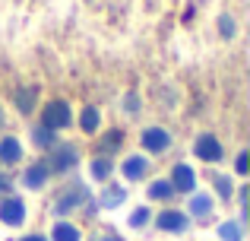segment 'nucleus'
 Returning <instances> with one entry per match:
<instances>
[{
  "mask_svg": "<svg viewBox=\"0 0 250 241\" xmlns=\"http://www.w3.org/2000/svg\"><path fill=\"white\" fill-rule=\"evenodd\" d=\"M70 121H73V114H70V108L63 105V102H51V105H44V111H42L44 130H61V127H67Z\"/></svg>",
  "mask_w": 250,
  "mask_h": 241,
  "instance_id": "nucleus-1",
  "label": "nucleus"
},
{
  "mask_svg": "<svg viewBox=\"0 0 250 241\" xmlns=\"http://www.w3.org/2000/svg\"><path fill=\"white\" fill-rule=\"evenodd\" d=\"M193 149H196V155H200L203 162H219V159H222V143L215 140L212 133H203L200 140H196Z\"/></svg>",
  "mask_w": 250,
  "mask_h": 241,
  "instance_id": "nucleus-2",
  "label": "nucleus"
},
{
  "mask_svg": "<svg viewBox=\"0 0 250 241\" xmlns=\"http://www.w3.org/2000/svg\"><path fill=\"white\" fill-rule=\"evenodd\" d=\"M0 219H3L6 225H22V219H25V206H22V200L6 197L3 203H0Z\"/></svg>",
  "mask_w": 250,
  "mask_h": 241,
  "instance_id": "nucleus-3",
  "label": "nucleus"
},
{
  "mask_svg": "<svg viewBox=\"0 0 250 241\" xmlns=\"http://www.w3.org/2000/svg\"><path fill=\"white\" fill-rule=\"evenodd\" d=\"M143 146H146L149 153H165V149L171 146V136H168V130H162V127H152V130H146V133H143Z\"/></svg>",
  "mask_w": 250,
  "mask_h": 241,
  "instance_id": "nucleus-4",
  "label": "nucleus"
},
{
  "mask_svg": "<svg viewBox=\"0 0 250 241\" xmlns=\"http://www.w3.org/2000/svg\"><path fill=\"white\" fill-rule=\"evenodd\" d=\"M121 172H124V178H127V181H140V178H146V175H149V159H146V155H130V159L124 162Z\"/></svg>",
  "mask_w": 250,
  "mask_h": 241,
  "instance_id": "nucleus-5",
  "label": "nucleus"
},
{
  "mask_svg": "<svg viewBox=\"0 0 250 241\" xmlns=\"http://www.w3.org/2000/svg\"><path fill=\"white\" fill-rule=\"evenodd\" d=\"M168 184H171V191H193V168L190 165H174Z\"/></svg>",
  "mask_w": 250,
  "mask_h": 241,
  "instance_id": "nucleus-6",
  "label": "nucleus"
},
{
  "mask_svg": "<svg viewBox=\"0 0 250 241\" xmlns=\"http://www.w3.org/2000/svg\"><path fill=\"white\" fill-rule=\"evenodd\" d=\"M85 197H89V194H85V187H83V184H76V187H70V191L63 194L61 200H57V206H54V210H57V213H70L73 206H80Z\"/></svg>",
  "mask_w": 250,
  "mask_h": 241,
  "instance_id": "nucleus-7",
  "label": "nucleus"
},
{
  "mask_svg": "<svg viewBox=\"0 0 250 241\" xmlns=\"http://www.w3.org/2000/svg\"><path fill=\"white\" fill-rule=\"evenodd\" d=\"M76 159H80L76 149L73 146H63V149H57V155L51 159V168H54V172H67V168L76 165Z\"/></svg>",
  "mask_w": 250,
  "mask_h": 241,
  "instance_id": "nucleus-8",
  "label": "nucleus"
},
{
  "mask_svg": "<svg viewBox=\"0 0 250 241\" xmlns=\"http://www.w3.org/2000/svg\"><path fill=\"white\" fill-rule=\"evenodd\" d=\"M19 155H22V146H19V140H16V136H3V140H0V162L13 165Z\"/></svg>",
  "mask_w": 250,
  "mask_h": 241,
  "instance_id": "nucleus-9",
  "label": "nucleus"
},
{
  "mask_svg": "<svg viewBox=\"0 0 250 241\" xmlns=\"http://www.w3.org/2000/svg\"><path fill=\"white\" fill-rule=\"evenodd\" d=\"M184 225H187V219H184V213L177 210H168L159 216V229L162 232H184Z\"/></svg>",
  "mask_w": 250,
  "mask_h": 241,
  "instance_id": "nucleus-10",
  "label": "nucleus"
},
{
  "mask_svg": "<svg viewBox=\"0 0 250 241\" xmlns=\"http://www.w3.org/2000/svg\"><path fill=\"white\" fill-rule=\"evenodd\" d=\"M209 210H212V197H209V194H196L193 200H190V213H193V216H209Z\"/></svg>",
  "mask_w": 250,
  "mask_h": 241,
  "instance_id": "nucleus-11",
  "label": "nucleus"
},
{
  "mask_svg": "<svg viewBox=\"0 0 250 241\" xmlns=\"http://www.w3.org/2000/svg\"><path fill=\"white\" fill-rule=\"evenodd\" d=\"M44 181H48V165H32L25 172V184L29 187H42Z\"/></svg>",
  "mask_w": 250,
  "mask_h": 241,
  "instance_id": "nucleus-12",
  "label": "nucleus"
},
{
  "mask_svg": "<svg viewBox=\"0 0 250 241\" xmlns=\"http://www.w3.org/2000/svg\"><path fill=\"white\" fill-rule=\"evenodd\" d=\"M54 241H80V229L70 222H57L54 225Z\"/></svg>",
  "mask_w": 250,
  "mask_h": 241,
  "instance_id": "nucleus-13",
  "label": "nucleus"
},
{
  "mask_svg": "<svg viewBox=\"0 0 250 241\" xmlns=\"http://www.w3.org/2000/svg\"><path fill=\"white\" fill-rule=\"evenodd\" d=\"M121 140H124V130H111L108 136H102V143H98V149H102V155L114 153V149L121 146Z\"/></svg>",
  "mask_w": 250,
  "mask_h": 241,
  "instance_id": "nucleus-14",
  "label": "nucleus"
},
{
  "mask_svg": "<svg viewBox=\"0 0 250 241\" xmlns=\"http://www.w3.org/2000/svg\"><path fill=\"white\" fill-rule=\"evenodd\" d=\"M124 197H127V194H124V187H108V191L102 194V200H98V206H117V203H124Z\"/></svg>",
  "mask_w": 250,
  "mask_h": 241,
  "instance_id": "nucleus-15",
  "label": "nucleus"
},
{
  "mask_svg": "<svg viewBox=\"0 0 250 241\" xmlns=\"http://www.w3.org/2000/svg\"><path fill=\"white\" fill-rule=\"evenodd\" d=\"M171 184L168 181H155V184H149V200H165V197H171Z\"/></svg>",
  "mask_w": 250,
  "mask_h": 241,
  "instance_id": "nucleus-16",
  "label": "nucleus"
},
{
  "mask_svg": "<svg viewBox=\"0 0 250 241\" xmlns=\"http://www.w3.org/2000/svg\"><path fill=\"white\" fill-rule=\"evenodd\" d=\"M219 235L225 238V241H241V238H244V235H241V225H238V222H222Z\"/></svg>",
  "mask_w": 250,
  "mask_h": 241,
  "instance_id": "nucleus-17",
  "label": "nucleus"
},
{
  "mask_svg": "<svg viewBox=\"0 0 250 241\" xmlns=\"http://www.w3.org/2000/svg\"><path fill=\"white\" fill-rule=\"evenodd\" d=\"M80 124H83V130H89V133H92V130L98 127V111H95V108H85L83 118H80Z\"/></svg>",
  "mask_w": 250,
  "mask_h": 241,
  "instance_id": "nucleus-18",
  "label": "nucleus"
},
{
  "mask_svg": "<svg viewBox=\"0 0 250 241\" xmlns=\"http://www.w3.org/2000/svg\"><path fill=\"white\" fill-rule=\"evenodd\" d=\"M108 172H111L108 159H95L92 162V175H95V178H108Z\"/></svg>",
  "mask_w": 250,
  "mask_h": 241,
  "instance_id": "nucleus-19",
  "label": "nucleus"
},
{
  "mask_svg": "<svg viewBox=\"0 0 250 241\" xmlns=\"http://www.w3.org/2000/svg\"><path fill=\"white\" fill-rule=\"evenodd\" d=\"M146 219H149V206H140V210L130 216V225H146Z\"/></svg>",
  "mask_w": 250,
  "mask_h": 241,
  "instance_id": "nucleus-20",
  "label": "nucleus"
},
{
  "mask_svg": "<svg viewBox=\"0 0 250 241\" xmlns=\"http://www.w3.org/2000/svg\"><path fill=\"white\" fill-rule=\"evenodd\" d=\"M32 89H25V92H19V111H32Z\"/></svg>",
  "mask_w": 250,
  "mask_h": 241,
  "instance_id": "nucleus-21",
  "label": "nucleus"
},
{
  "mask_svg": "<svg viewBox=\"0 0 250 241\" xmlns=\"http://www.w3.org/2000/svg\"><path fill=\"white\" fill-rule=\"evenodd\" d=\"M215 191H219L222 197H228V194H231V181L228 178H215Z\"/></svg>",
  "mask_w": 250,
  "mask_h": 241,
  "instance_id": "nucleus-22",
  "label": "nucleus"
},
{
  "mask_svg": "<svg viewBox=\"0 0 250 241\" xmlns=\"http://www.w3.org/2000/svg\"><path fill=\"white\" fill-rule=\"evenodd\" d=\"M35 143H38V146H51V143H54V133H51V130H48V133H44V130H38V133H35Z\"/></svg>",
  "mask_w": 250,
  "mask_h": 241,
  "instance_id": "nucleus-23",
  "label": "nucleus"
},
{
  "mask_svg": "<svg viewBox=\"0 0 250 241\" xmlns=\"http://www.w3.org/2000/svg\"><path fill=\"white\" fill-rule=\"evenodd\" d=\"M238 172H241V175L247 172V153H241V155H238Z\"/></svg>",
  "mask_w": 250,
  "mask_h": 241,
  "instance_id": "nucleus-24",
  "label": "nucleus"
},
{
  "mask_svg": "<svg viewBox=\"0 0 250 241\" xmlns=\"http://www.w3.org/2000/svg\"><path fill=\"white\" fill-rule=\"evenodd\" d=\"M222 32H225V35H231V32H234L231 29V19H222Z\"/></svg>",
  "mask_w": 250,
  "mask_h": 241,
  "instance_id": "nucleus-25",
  "label": "nucleus"
},
{
  "mask_svg": "<svg viewBox=\"0 0 250 241\" xmlns=\"http://www.w3.org/2000/svg\"><path fill=\"white\" fill-rule=\"evenodd\" d=\"M3 191H10V181H6L3 175H0V194H3Z\"/></svg>",
  "mask_w": 250,
  "mask_h": 241,
  "instance_id": "nucleus-26",
  "label": "nucleus"
},
{
  "mask_svg": "<svg viewBox=\"0 0 250 241\" xmlns=\"http://www.w3.org/2000/svg\"><path fill=\"white\" fill-rule=\"evenodd\" d=\"M22 241H48V238H42V235H29V238H22Z\"/></svg>",
  "mask_w": 250,
  "mask_h": 241,
  "instance_id": "nucleus-27",
  "label": "nucleus"
},
{
  "mask_svg": "<svg viewBox=\"0 0 250 241\" xmlns=\"http://www.w3.org/2000/svg\"><path fill=\"white\" fill-rule=\"evenodd\" d=\"M104 241H121V238H114V235H108V238H104Z\"/></svg>",
  "mask_w": 250,
  "mask_h": 241,
  "instance_id": "nucleus-28",
  "label": "nucleus"
},
{
  "mask_svg": "<svg viewBox=\"0 0 250 241\" xmlns=\"http://www.w3.org/2000/svg\"><path fill=\"white\" fill-rule=\"evenodd\" d=\"M0 121H3V111H0Z\"/></svg>",
  "mask_w": 250,
  "mask_h": 241,
  "instance_id": "nucleus-29",
  "label": "nucleus"
}]
</instances>
